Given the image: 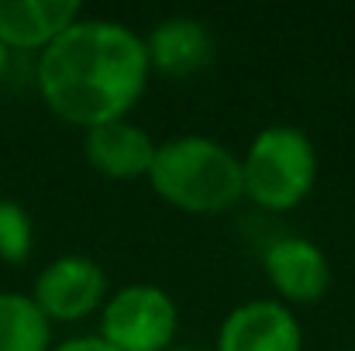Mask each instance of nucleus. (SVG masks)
<instances>
[{
    "mask_svg": "<svg viewBox=\"0 0 355 351\" xmlns=\"http://www.w3.org/2000/svg\"><path fill=\"white\" fill-rule=\"evenodd\" d=\"M152 66L145 38L111 17L73 21L38 52V93L55 117L90 131L128 117L148 87Z\"/></svg>",
    "mask_w": 355,
    "mask_h": 351,
    "instance_id": "obj_1",
    "label": "nucleus"
},
{
    "mask_svg": "<svg viewBox=\"0 0 355 351\" xmlns=\"http://www.w3.org/2000/svg\"><path fill=\"white\" fill-rule=\"evenodd\" d=\"M145 179L159 200L187 214H221L245 197L241 159L207 134H176L159 141Z\"/></svg>",
    "mask_w": 355,
    "mask_h": 351,
    "instance_id": "obj_2",
    "label": "nucleus"
},
{
    "mask_svg": "<svg viewBox=\"0 0 355 351\" xmlns=\"http://www.w3.org/2000/svg\"><path fill=\"white\" fill-rule=\"evenodd\" d=\"M318 183V148L304 127L269 124L241 155L245 197L266 210H293Z\"/></svg>",
    "mask_w": 355,
    "mask_h": 351,
    "instance_id": "obj_3",
    "label": "nucleus"
},
{
    "mask_svg": "<svg viewBox=\"0 0 355 351\" xmlns=\"http://www.w3.org/2000/svg\"><path fill=\"white\" fill-rule=\"evenodd\" d=\"M176 327V300L155 282L121 286L101 307V338L118 351H169Z\"/></svg>",
    "mask_w": 355,
    "mask_h": 351,
    "instance_id": "obj_4",
    "label": "nucleus"
},
{
    "mask_svg": "<svg viewBox=\"0 0 355 351\" xmlns=\"http://www.w3.org/2000/svg\"><path fill=\"white\" fill-rule=\"evenodd\" d=\"M107 272L90 255H59L35 279V307L52 321H83L107 303Z\"/></svg>",
    "mask_w": 355,
    "mask_h": 351,
    "instance_id": "obj_5",
    "label": "nucleus"
},
{
    "mask_svg": "<svg viewBox=\"0 0 355 351\" xmlns=\"http://www.w3.org/2000/svg\"><path fill=\"white\" fill-rule=\"evenodd\" d=\"M262 265H266V276H269L279 303H286V307L318 303L331 286V262H328L324 248L300 234L276 237L266 248Z\"/></svg>",
    "mask_w": 355,
    "mask_h": 351,
    "instance_id": "obj_6",
    "label": "nucleus"
},
{
    "mask_svg": "<svg viewBox=\"0 0 355 351\" xmlns=\"http://www.w3.org/2000/svg\"><path fill=\"white\" fill-rule=\"evenodd\" d=\"M214 351H304V327L293 307L248 300L221 321Z\"/></svg>",
    "mask_w": 355,
    "mask_h": 351,
    "instance_id": "obj_7",
    "label": "nucleus"
},
{
    "mask_svg": "<svg viewBox=\"0 0 355 351\" xmlns=\"http://www.w3.org/2000/svg\"><path fill=\"white\" fill-rule=\"evenodd\" d=\"M155 148H159V141L131 117L97 124L83 138L87 162L107 179H145L152 169Z\"/></svg>",
    "mask_w": 355,
    "mask_h": 351,
    "instance_id": "obj_8",
    "label": "nucleus"
},
{
    "mask_svg": "<svg viewBox=\"0 0 355 351\" xmlns=\"http://www.w3.org/2000/svg\"><path fill=\"white\" fill-rule=\"evenodd\" d=\"M145 52L152 73L166 80H187L214 59V35L200 17L176 14L145 35Z\"/></svg>",
    "mask_w": 355,
    "mask_h": 351,
    "instance_id": "obj_9",
    "label": "nucleus"
},
{
    "mask_svg": "<svg viewBox=\"0 0 355 351\" xmlns=\"http://www.w3.org/2000/svg\"><path fill=\"white\" fill-rule=\"evenodd\" d=\"M73 21H80L76 0H0V42L7 48L42 52Z\"/></svg>",
    "mask_w": 355,
    "mask_h": 351,
    "instance_id": "obj_10",
    "label": "nucleus"
},
{
    "mask_svg": "<svg viewBox=\"0 0 355 351\" xmlns=\"http://www.w3.org/2000/svg\"><path fill=\"white\" fill-rule=\"evenodd\" d=\"M0 351H52V324L24 293H0Z\"/></svg>",
    "mask_w": 355,
    "mask_h": 351,
    "instance_id": "obj_11",
    "label": "nucleus"
},
{
    "mask_svg": "<svg viewBox=\"0 0 355 351\" xmlns=\"http://www.w3.org/2000/svg\"><path fill=\"white\" fill-rule=\"evenodd\" d=\"M35 244V228L28 210L17 200H0V262L21 265L28 262Z\"/></svg>",
    "mask_w": 355,
    "mask_h": 351,
    "instance_id": "obj_12",
    "label": "nucleus"
},
{
    "mask_svg": "<svg viewBox=\"0 0 355 351\" xmlns=\"http://www.w3.org/2000/svg\"><path fill=\"white\" fill-rule=\"evenodd\" d=\"M52 351H118V348H111L101 334H80V338H69V341L55 345Z\"/></svg>",
    "mask_w": 355,
    "mask_h": 351,
    "instance_id": "obj_13",
    "label": "nucleus"
},
{
    "mask_svg": "<svg viewBox=\"0 0 355 351\" xmlns=\"http://www.w3.org/2000/svg\"><path fill=\"white\" fill-rule=\"evenodd\" d=\"M3 69H7V45L0 42V76H3Z\"/></svg>",
    "mask_w": 355,
    "mask_h": 351,
    "instance_id": "obj_14",
    "label": "nucleus"
},
{
    "mask_svg": "<svg viewBox=\"0 0 355 351\" xmlns=\"http://www.w3.org/2000/svg\"><path fill=\"white\" fill-rule=\"evenodd\" d=\"M169 351H204V348H169Z\"/></svg>",
    "mask_w": 355,
    "mask_h": 351,
    "instance_id": "obj_15",
    "label": "nucleus"
}]
</instances>
